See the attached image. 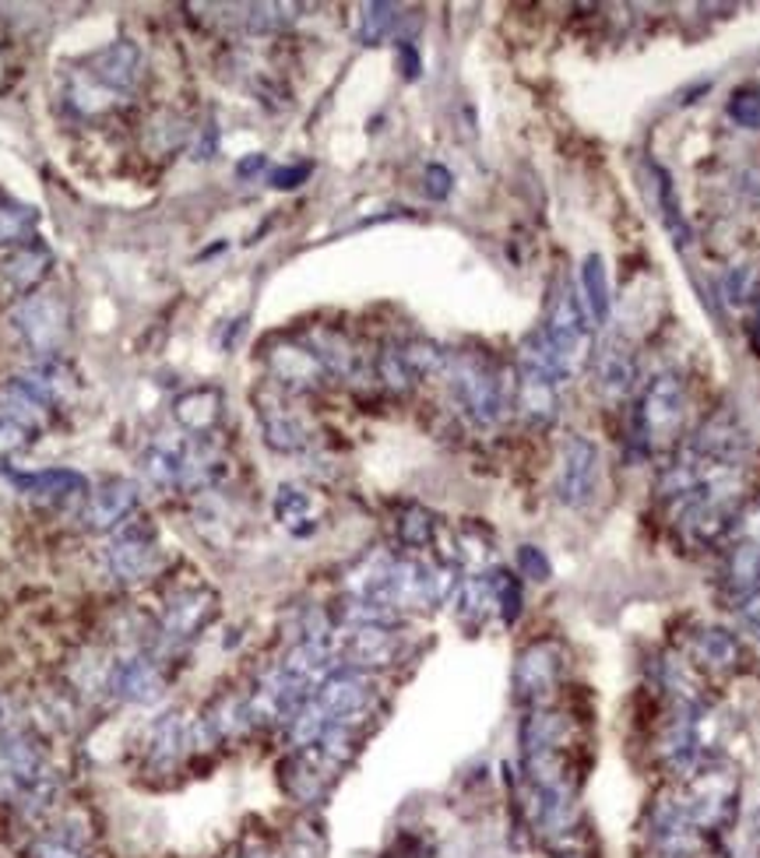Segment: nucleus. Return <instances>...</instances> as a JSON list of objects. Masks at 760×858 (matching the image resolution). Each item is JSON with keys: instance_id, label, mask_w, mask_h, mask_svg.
I'll return each mask as SVG.
<instances>
[{"instance_id": "f257e3e1", "label": "nucleus", "mask_w": 760, "mask_h": 858, "mask_svg": "<svg viewBox=\"0 0 760 858\" xmlns=\"http://www.w3.org/2000/svg\"><path fill=\"white\" fill-rule=\"evenodd\" d=\"M138 78H141V50L131 39H120V43L99 50L92 60H85L74 71L68 85V102L81 116L110 113L134 92Z\"/></svg>"}, {"instance_id": "f03ea898", "label": "nucleus", "mask_w": 760, "mask_h": 858, "mask_svg": "<svg viewBox=\"0 0 760 858\" xmlns=\"http://www.w3.org/2000/svg\"><path fill=\"white\" fill-rule=\"evenodd\" d=\"M444 377L450 380L458 405L479 426H493L507 408V380L504 370L483 353H450Z\"/></svg>"}, {"instance_id": "7ed1b4c3", "label": "nucleus", "mask_w": 760, "mask_h": 858, "mask_svg": "<svg viewBox=\"0 0 760 858\" xmlns=\"http://www.w3.org/2000/svg\"><path fill=\"white\" fill-rule=\"evenodd\" d=\"M543 335L549 341L553 356H557L564 377L570 380L588 359V335H591L588 310H585V303L578 296V285H574L570 278H564L557 285V293H553V299H549V317H546Z\"/></svg>"}, {"instance_id": "20e7f679", "label": "nucleus", "mask_w": 760, "mask_h": 858, "mask_svg": "<svg viewBox=\"0 0 760 858\" xmlns=\"http://www.w3.org/2000/svg\"><path fill=\"white\" fill-rule=\"evenodd\" d=\"M321 722L332 725H353L359 728L377 707V680L359 668H335L311 697Z\"/></svg>"}, {"instance_id": "39448f33", "label": "nucleus", "mask_w": 760, "mask_h": 858, "mask_svg": "<svg viewBox=\"0 0 760 858\" xmlns=\"http://www.w3.org/2000/svg\"><path fill=\"white\" fill-rule=\"evenodd\" d=\"M405 655V637L398 626L366 623L335 630V658L338 668H359L374 676L377 668H392Z\"/></svg>"}, {"instance_id": "423d86ee", "label": "nucleus", "mask_w": 760, "mask_h": 858, "mask_svg": "<svg viewBox=\"0 0 760 858\" xmlns=\"http://www.w3.org/2000/svg\"><path fill=\"white\" fill-rule=\"evenodd\" d=\"M683 380L676 374H659L641 395L638 405V437L645 440L648 451H659L676 440L683 426Z\"/></svg>"}, {"instance_id": "0eeeda50", "label": "nucleus", "mask_w": 760, "mask_h": 858, "mask_svg": "<svg viewBox=\"0 0 760 858\" xmlns=\"http://www.w3.org/2000/svg\"><path fill=\"white\" fill-rule=\"evenodd\" d=\"M107 566L113 570V578L128 584L155 578L162 570V542L155 528L138 514L128 524H120L107 545Z\"/></svg>"}, {"instance_id": "6e6552de", "label": "nucleus", "mask_w": 760, "mask_h": 858, "mask_svg": "<svg viewBox=\"0 0 760 858\" xmlns=\"http://www.w3.org/2000/svg\"><path fill=\"white\" fill-rule=\"evenodd\" d=\"M564 665H567V651H564L560 641L528 644L518 655V665H515V693H518V701L543 707L553 697V690L560 686Z\"/></svg>"}, {"instance_id": "1a4fd4ad", "label": "nucleus", "mask_w": 760, "mask_h": 858, "mask_svg": "<svg viewBox=\"0 0 760 858\" xmlns=\"http://www.w3.org/2000/svg\"><path fill=\"white\" fill-rule=\"evenodd\" d=\"M14 328L36 353L53 356L68 338V303L60 296H26L14 310Z\"/></svg>"}, {"instance_id": "9d476101", "label": "nucleus", "mask_w": 760, "mask_h": 858, "mask_svg": "<svg viewBox=\"0 0 760 858\" xmlns=\"http://www.w3.org/2000/svg\"><path fill=\"white\" fill-rule=\"evenodd\" d=\"M215 616V595L209 588H188L173 595V602L162 612V623H159V647L162 651H173L180 644H188L191 637L212 623Z\"/></svg>"}, {"instance_id": "9b49d317", "label": "nucleus", "mask_w": 760, "mask_h": 858, "mask_svg": "<svg viewBox=\"0 0 760 858\" xmlns=\"http://www.w3.org/2000/svg\"><path fill=\"white\" fill-rule=\"evenodd\" d=\"M599 486V447L585 437H567L560 454V482L557 493L567 507H585Z\"/></svg>"}, {"instance_id": "f8f14e48", "label": "nucleus", "mask_w": 760, "mask_h": 858, "mask_svg": "<svg viewBox=\"0 0 760 858\" xmlns=\"http://www.w3.org/2000/svg\"><path fill=\"white\" fill-rule=\"evenodd\" d=\"M138 514V482L131 479H107L99 489H89L81 503V521L92 531H116Z\"/></svg>"}, {"instance_id": "ddd939ff", "label": "nucleus", "mask_w": 760, "mask_h": 858, "mask_svg": "<svg viewBox=\"0 0 760 858\" xmlns=\"http://www.w3.org/2000/svg\"><path fill=\"white\" fill-rule=\"evenodd\" d=\"M268 370L278 387L285 391H314L324 384L327 370L317 362V356L306 349V341H278L268 349Z\"/></svg>"}, {"instance_id": "4468645a", "label": "nucleus", "mask_w": 760, "mask_h": 858, "mask_svg": "<svg viewBox=\"0 0 760 858\" xmlns=\"http://www.w3.org/2000/svg\"><path fill=\"white\" fill-rule=\"evenodd\" d=\"M747 447H750V440H747V433H743V426H739L729 412H722V416H715V419H708V422L701 426V433L693 437L690 451H693L697 458L711 461V464L739 468V461L747 458Z\"/></svg>"}, {"instance_id": "2eb2a0df", "label": "nucleus", "mask_w": 760, "mask_h": 858, "mask_svg": "<svg viewBox=\"0 0 760 858\" xmlns=\"http://www.w3.org/2000/svg\"><path fill=\"white\" fill-rule=\"evenodd\" d=\"M257 419H261V429H264V440H268V447H275V451L293 454V451H303L306 440H311L303 419L275 391L257 395Z\"/></svg>"}, {"instance_id": "dca6fc26", "label": "nucleus", "mask_w": 760, "mask_h": 858, "mask_svg": "<svg viewBox=\"0 0 760 858\" xmlns=\"http://www.w3.org/2000/svg\"><path fill=\"white\" fill-rule=\"evenodd\" d=\"M53 405L36 391L26 377H11L0 384V419L22 426L26 433H43L50 422Z\"/></svg>"}, {"instance_id": "f3484780", "label": "nucleus", "mask_w": 760, "mask_h": 858, "mask_svg": "<svg viewBox=\"0 0 760 858\" xmlns=\"http://www.w3.org/2000/svg\"><path fill=\"white\" fill-rule=\"evenodd\" d=\"M275 521L290 531V535H314L321 528L324 514H327V500L317 493V489H306V486H282L275 493Z\"/></svg>"}, {"instance_id": "a211bd4d", "label": "nucleus", "mask_w": 760, "mask_h": 858, "mask_svg": "<svg viewBox=\"0 0 760 858\" xmlns=\"http://www.w3.org/2000/svg\"><path fill=\"white\" fill-rule=\"evenodd\" d=\"M595 377L606 398H627L638 384V356L624 338H606L595 353Z\"/></svg>"}, {"instance_id": "6ab92c4d", "label": "nucleus", "mask_w": 760, "mask_h": 858, "mask_svg": "<svg viewBox=\"0 0 760 858\" xmlns=\"http://www.w3.org/2000/svg\"><path fill=\"white\" fill-rule=\"evenodd\" d=\"M110 686L123 701L152 704L159 697V690L166 686V676H162V658L159 655H134L128 662H120L113 668V676H110Z\"/></svg>"}, {"instance_id": "aec40b11", "label": "nucleus", "mask_w": 760, "mask_h": 858, "mask_svg": "<svg viewBox=\"0 0 760 858\" xmlns=\"http://www.w3.org/2000/svg\"><path fill=\"white\" fill-rule=\"evenodd\" d=\"M455 602L465 626H486L493 616H500V570L468 574L465 581H458Z\"/></svg>"}, {"instance_id": "412c9836", "label": "nucleus", "mask_w": 760, "mask_h": 858, "mask_svg": "<svg viewBox=\"0 0 760 858\" xmlns=\"http://www.w3.org/2000/svg\"><path fill=\"white\" fill-rule=\"evenodd\" d=\"M11 482L22 489L26 497L43 500V503H68V500H85L89 486L78 472L68 468H47V472H14Z\"/></svg>"}, {"instance_id": "4be33fe9", "label": "nucleus", "mask_w": 760, "mask_h": 858, "mask_svg": "<svg viewBox=\"0 0 760 858\" xmlns=\"http://www.w3.org/2000/svg\"><path fill=\"white\" fill-rule=\"evenodd\" d=\"M173 416L188 437H212L222 419V391L219 387H191L173 405Z\"/></svg>"}, {"instance_id": "5701e85b", "label": "nucleus", "mask_w": 760, "mask_h": 858, "mask_svg": "<svg viewBox=\"0 0 760 858\" xmlns=\"http://www.w3.org/2000/svg\"><path fill=\"white\" fill-rule=\"evenodd\" d=\"M450 566H462L468 574H489L497 570V545H493V535L476 524V521H465L462 528H455V542H450Z\"/></svg>"}, {"instance_id": "b1692460", "label": "nucleus", "mask_w": 760, "mask_h": 858, "mask_svg": "<svg viewBox=\"0 0 760 858\" xmlns=\"http://www.w3.org/2000/svg\"><path fill=\"white\" fill-rule=\"evenodd\" d=\"M47 268H50V251L39 239H32L26 247H14L4 261H0V278L11 285V293L26 296L43 282Z\"/></svg>"}, {"instance_id": "393cba45", "label": "nucleus", "mask_w": 760, "mask_h": 858, "mask_svg": "<svg viewBox=\"0 0 760 858\" xmlns=\"http://www.w3.org/2000/svg\"><path fill=\"white\" fill-rule=\"evenodd\" d=\"M306 349L317 356V362L327 370V377H348V374H353L356 353H353V345L345 341L342 331L314 328L311 335H306Z\"/></svg>"}, {"instance_id": "a878e982", "label": "nucleus", "mask_w": 760, "mask_h": 858, "mask_svg": "<svg viewBox=\"0 0 760 858\" xmlns=\"http://www.w3.org/2000/svg\"><path fill=\"white\" fill-rule=\"evenodd\" d=\"M693 655L701 665L715 668V672H729L739 665V641L732 637L729 630H718V626H708L693 637Z\"/></svg>"}, {"instance_id": "bb28decb", "label": "nucleus", "mask_w": 760, "mask_h": 858, "mask_svg": "<svg viewBox=\"0 0 760 858\" xmlns=\"http://www.w3.org/2000/svg\"><path fill=\"white\" fill-rule=\"evenodd\" d=\"M581 293H585V310L588 320L595 328H602L609 320V278H606V264L599 254H588L585 257V268H581Z\"/></svg>"}, {"instance_id": "cd10ccee", "label": "nucleus", "mask_w": 760, "mask_h": 858, "mask_svg": "<svg viewBox=\"0 0 760 858\" xmlns=\"http://www.w3.org/2000/svg\"><path fill=\"white\" fill-rule=\"evenodd\" d=\"M726 581L739 599L760 591V542H739L729 556Z\"/></svg>"}, {"instance_id": "c85d7f7f", "label": "nucleus", "mask_w": 760, "mask_h": 858, "mask_svg": "<svg viewBox=\"0 0 760 858\" xmlns=\"http://www.w3.org/2000/svg\"><path fill=\"white\" fill-rule=\"evenodd\" d=\"M36 239V212L0 194V247H26Z\"/></svg>"}, {"instance_id": "c756f323", "label": "nucleus", "mask_w": 760, "mask_h": 858, "mask_svg": "<svg viewBox=\"0 0 760 858\" xmlns=\"http://www.w3.org/2000/svg\"><path fill=\"white\" fill-rule=\"evenodd\" d=\"M437 539V521L423 507H405L398 514V542L405 549H426Z\"/></svg>"}, {"instance_id": "7c9ffc66", "label": "nucleus", "mask_w": 760, "mask_h": 858, "mask_svg": "<svg viewBox=\"0 0 760 858\" xmlns=\"http://www.w3.org/2000/svg\"><path fill=\"white\" fill-rule=\"evenodd\" d=\"M398 22V8L395 4H363V14H359V43L366 47H377L387 39V32L395 29Z\"/></svg>"}, {"instance_id": "2f4dec72", "label": "nucleus", "mask_w": 760, "mask_h": 858, "mask_svg": "<svg viewBox=\"0 0 760 858\" xmlns=\"http://www.w3.org/2000/svg\"><path fill=\"white\" fill-rule=\"evenodd\" d=\"M722 289H726L729 303H750L760 293V268L757 264H739V268H732L726 275Z\"/></svg>"}, {"instance_id": "473e14b6", "label": "nucleus", "mask_w": 760, "mask_h": 858, "mask_svg": "<svg viewBox=\"0 0 760 858\" xmlns=\"http://www.w3.org/2000/svg\"><path fill=\"white\" fill-rule=\"evenodd\" d=\"M377 370H381V380H384L387 387H392V391H398V395H405L408 387L416 384L413 370H408L405 359H402V349H398V345H392V349H384V353H381Z\"/></svg>"}, {"instance_id": "72a5a7b5", "label": "nucleus", "mask_w": 760, "mask_h": 858, "mask_svg": "<svg viewBox=\"0 0 760 858\" xmlns=\"http://www.w3.org/2000/svg\"><path fill=\"white\" fill-rule=\"evenodd\" d=\"M729 116L736 120L739 127L760 131V95H753V92H739V95H732V102H729Z\"/></svg>"}, {"instance_id": "f704fd0d", "label": "nucleus", "mask_w": 760, "mask_h": 858, "mask_svg": "<svg viewBox=\"0 0 760 858\" xmlns=\"http://www.w3.org/2000/svg\"><path fill=\"white\" fill-rule=\"evenodd\" d=\"M518 570H521V578H528V581H549V574H553L546 553H543V549H536V545H521L518 549Z\"/></svg>"}, {"instance_id": "c9c22d12", "label": "nucleus", "mask_w": 760, "mask_h": 858, "mask_svg": "<svg viewBox=\"0 0 760 858\" xmlns=\"http://www.w3.org/2000/svg\"><path fill=\"white\" fill-rule=\"evenodd\" d=\"M518 612H521V584H518V578H510L500 570V620L510 626L518 620Z\"/></svg>"}, {"instance_id": "e433bc0d", "label": "nucleus", "mask_w": 760, "mask_h": 858, "mask_svg": "<svg viewBox=\"0 0 760 858\" xmlns=\"http://www.w3.org/2000/svg\"><path fill=\"white\" fill-rule=\"evenodd\" d=\"M32 858H89L85 848L78 841H68V837H47L32 848Z\"/></svg>"}, {"instance_id": "4c0bfd02", "label": "nucleus", "mask_w": 760, "mask_h": 858, "mask_svg": "<svg viewBox=\"0 0 760 858\" xmlns=\"http://www.w3.org/2000/svg\"><path fill=\"white\" fill-rule=\"evenodd\" d=\"M29 443H32V433H26L22 426L0 419V458H11L18 451H26Z\"/></svg>"}, {"instance_id": "58836bf2", "label": "nucleus", "mask_w": 760, "mask_h": 858, "mask_svg": "<svg viewBox=\"0 0 760 858\" xmlns=\"http://www.w3.org/2000/svg\"><path fill=\"white\" fill-rule=\"evenodd\" d=\"M426 194L434 201H444L450 194V173L444 166H429L426 170Z\"/></svg>"}, {"instance_id": "ea45409f", "label": "nucleus", "mask_w": 760, "mask_h": 858, "mask_svg": "<svg viewBox=\"0 0 760 858\" xmlns=\"http://www.w3.org/2000/svg\"><path fill=\"white\" fill-rule=\"evenodd\" d=\"M306 173H311V166H290V170H275V173H272V187H278V191H293V187H300V183L306 180Z\"/></svg>"}, {"instance_id": "a19ab883", "label": "nucleus", "mask_w": 760, "mask_h": 858, "mask_svg": "<svg viewBox=\"0 0 760 858\" xmlns=\"http://www.w3.org/2000/svg\"><path fill=\"white\" fill-rule=\"evenodd\" d=\"M739 187H743L747 201L760 208V166H753V170H747L743 176H739Z\"/></svg>"}, {"instance_id": "79ce46f5", "label": "nucleus", "mask_w": 760, "mask_h": 858, "mask_svg": "<svg viewBox=\"0 0 760 858\" xmlns=\"http://www.w3.org/2000/svg\"><path fill=\"white\" fill-rule=\"evenodd\" d=\"M398 53H402V68H405V78H416L419 74V53L408 47V43H402L398 47Z\"/></svg>"}, {"instance_id": "37998d69", "label": "nucleus", "mask_w": 760, "mask_h": 858, "mask_svg": "<svg viewBox=\"0 0 760 858\" xmlns=\"http://www.w3.org/2000/svg\"><path fill=\"white\" fill-rule=\"evenodd\" d=\"M261 166H264V155H251V159H243V162H240V170H236V173H240V176H251V173H257Z\"/></svg>"}, {"instance_id": "c03bdc74", "label": "nucleus", "mask_w": 760, "mask_h": 858, "mask_svg": "<svg viewBox=\"0 0 760 858\" xmlns=\"http://www.w3.org/2000/svg\"><path fill=\"white\" fill-rule=\"evenodd\" d=\"M753 345H757V353H760V317H757V328H753Z\"/></svg>"}]
</instances>
